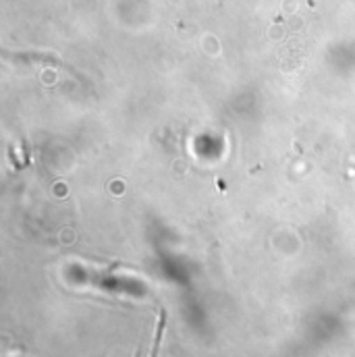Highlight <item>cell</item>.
Here are the masks:
<instances>
[{
  "label": "cell",
  "instance_id": "cell-1",
  "mask_svg": "<svg viewBox=\"0 0 355 357\" xmlns=\"http://www.w3.org/2000/svg\"><path fill=\"white\" fill-rule=\"evenodd\" d=\"M165 328H167V312H165V310H160V312H158V322H156V333H154V341H152V351H150V357H158V354H160V345H163Z\"/></svg>",
  "mask_w": 355,
  "mask_h": 357
}]
</instances>
